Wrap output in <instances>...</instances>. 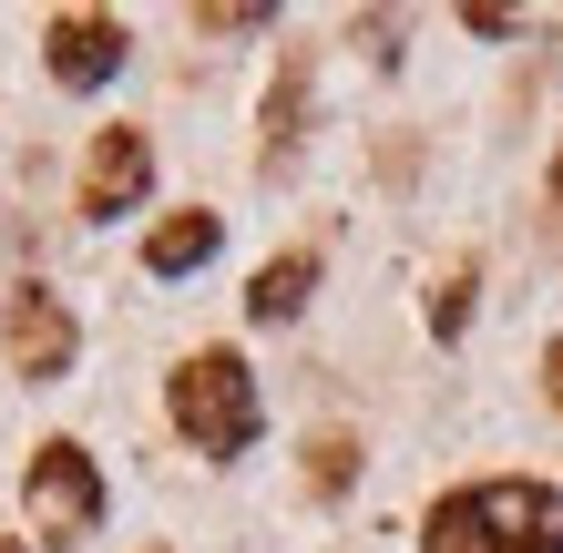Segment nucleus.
I'll list each match as a JSON object with an SVG mask.
<instances>
[{"mask_svg":"<svg viewBox=\"0 0 563 553\" xmlns=\"http://www.w3.org/2000/svg\"><path fill=\"white\" fill-rule=\"evenodd\" d=\"M420 553H563V502L543 482H472L430 502Z\"/></svg>","mask_w":563,"mask_h":553,"instance_id":"obj_1","label":"nucleus"},{"mask_svg":"<svg viewBox=\"0 0 563 553\" xmlns=\"http://www.w3.org/2000/svg\"><path fill=\"white\" fill-rule=\"evenodd\" d=\"M175 431L206 451V462H236L256 441V379H246L236 349H195L175 369Z\"/></svg>","mask_w":563,"mask_h":553,"instance_id":"obj_2","label":"nucleus"},{"mask_svg":"<svg viewBox=\"0 0 563 553\" xmlns=\"http://www.w3.org/2000/svg\"><path fill=\"white\" fill-rule=\"evenodd\" d=\"M21 493H31V523L52 533V553L103 523V472H92L82 441H42V451H31V472H21Z\"/></svg>","mask_w":563,"mask_h":553,"instance_id":"obj_3","label":"nucleus"},{"mask_svg":"<svg viewBox=\"0 0 563 553\" xmlns=\"http://www.w3.org/2000/svg\"><path fill=\"white\" fill-rule=\"evenodd\" d=\"M123 52H134V31H123L113 11H52V31H42L52 82H73V92L113 82V73H123Z\"/></svg>","mask_w":563,"mask_h":553,"instance_id":"obj_4","label":"nucleus"},{"mask_svg":"<svg viewBox=\"0 0 563 553\" xmlns=\"http://www.w3.org/2000/svg\"><path fill=\"white\" fill-rule=\"evenodd\" d=\"M144 185H154V144L134 134V123H103L82 154V215H123V206H144Z\"/></svg>","mask_w":563,"mask_h":553,"instance_id":"obj_5","label":"nucleus"},{"mask_svg":"<svg viewBox=\"0 0 563 553\" xmlns=\"http://www.w3.org/2000/svg\"><path fill=\"white\" fill-rule=\"evenodd\" d=\"M73 349H82L73 308H62L52 287H11V369L21 379H62V369H73Z\"/></svg>","mask_w":563,"mask_h":553,"instance_id":"obj_6","label":"nucleus"},{"mask_svg":"<svg viewBox=\"0 0 563 553\" xmlns=\"http://www.w3.org/2000/svg\"><path fill=\"white\" fill-rule=\"evenodd\" d=\"M216 236H225V215L185 206V215H164L154 236H144V267H154V277H185V267H206V256H216Z\"/></svg>","mask_w":563,"mask_h":553,"instance_id":"obj_7","label":"nucleus"},{"mask_svg":"<svg viewBox=\"0 0 563 553\" xmlns=\"http://www.w3.org/2000/svg\"><path fill=\"white\" fill-rule=\"evenodd\" d=\"M308 287H318V256H308V246H297V256H267L256 287H246V308H256V318H297V308H308Z\"/></svg>","mask_w":563,"mask_h":553,"instance_id":"obj_8","label":"nucleus"},{"mask_svg":"<svg viewBox=\"0 0 563 553\" xmlns=\"http://www.w3.org/2000/svg\"><path fill=\"white\" fill-rule=\"evenodd\" d=\"M349 472H358V441H349V431H318L308 482H318V493H349Z\"/></svg>","mask_w":563,"mask_h":553,"instance_id":"obj_9","label":"nucleus"},{"mask_svg":"<svg viewBox=\"0 0 563 553\" xmlns=\"http://www.w3.org/2000/svg\"><path fill=\"white\" fill-rule=\"evenodd\" d=\"M277 11L267 0H216V11H195V31H267Z\"/></svg>","mask_w":563,"mask_h":553,"instance_id":"obj_10","label":"nucleus"},{"mask_svg":"<svg viewBox=\"0 0 563 553\" xmlns=\"http://www.w3.org/2000/svg\"><path fill=\"white\" fill-rule=\"evenodd\" d=\"M461 318H472V267H461L441 298H430V329H441V339H461Z\"/></svg>","mask_w":563,"mask_h":553,"instance_id":"obj_11","label":"nucleus"},{"mask_svg":"<svg viewBox=\"0 0 563 553\" xmlns=\"http://www.w3.org/2000/svg\"><path fill=\"white\" fill-rule=\"evenodd\" d=\"M543 400H553V410H563V339H553V349H543Z\"/></svg>","mask_w":563,"mask_h":553,"instance_id":"obj_12","label":"nucleus"},{"mask_svg":"<svg viewBox=\"0 0 563 553\" xmlns=\"http://www.w3.org/2000/svg\"><path fill=\"white\" fill-rule=\"evenodd\" d=\"M553 206H563V144H553Z\"/></svg>","mask_w":563,"mask_h":553,"instance_id":"obj_13","label":"nucleus"},{"mask_svg":"<svg viewBox=\"0 0 563 553\" xmlns=\"http://www.w3.org/2000/svg\"><path fill=\"white\" fill-rule=\"evenodd\" d=\"M0 553H21V543H11V533H0Z\"/></svg>","mask_w":563,"mask_h":553,"instance_id":"obj_14","label":"nucleus"}]
</instances>
